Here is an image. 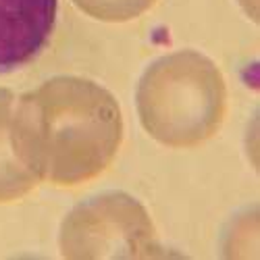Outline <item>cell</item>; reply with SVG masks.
I'll use <instances>...</instances> for the list:
<instances>
[{
    "label": "cell",
    "mask_w": 260,
    "mask_h": 260,
    "mask_svg": "<svg viewBox=\"0 0 260 260\" xmlns=\"http://www.w3.org/2000/svg\"><path fill=\"white\" fill-rule=\"evenodd\" d=\"M11 138L17 158L54 187H79L111 169L123 144V115L104 85L56 75L19 98Z\"/></svg>",
    "instance_id": "obj_1"
},
{
    "label": "cell",
    "mask_w": 260,
    "mask_h": 260,
    "mask_svg": "<svg viewBox=\"0 0 260 260\" xmlns=\"http://www.w3.org/2000/svg\"><path fill=\"white\" fill-rule=\"evenodd\" d=\"M146 134L169 148H196L216 136L227 117V85L216 64L198 50L156 58L136 90Z\"/></svg>",
    "instance_id": "obj_2"
},
{
    "label": "cell",
    "mask_w": 260,
    "mask_h": 260,
    "mask_svg": "<svg viewBox=\"0 0 260 260\" xmlns=\"http://www.w3.org/2000/svg\"><path fill=\"white\" fill-rule=\"evenodd\" d=\"M60 256L69 260L165 256L146 206L127 191H102L73 206L60 223Z\"/></svg>",
    "instance_id": "obj_3"
},
{
    "label": "cell",
    "mask_w": 260,
    "mask_h": 260,
    "mask_svg": "<svg viewBox=\"0 0 260 260\" xmlns=\"http://www.w3.org/2000/svg\"><path fill=\"white\" fill-rule=\"evenodd\" d=\"M58 0H0V75L27 67L52 40Z\"/></svg>",
    "instance_id": "obj_4"
},
{
    "label": "cell",
    "mask_w": 260,
    "mask_h": 260,
    "mask_svg": "<svg viewBox=\"0 0 260 260\" xmlns=\"http://www.w3.org/2000/svg\"><path fill=\"white\" fill-rule=\"evenodd\" d=\"M13 111L15 94L0 88V204L23 200L40 183L15 154L11 138Z\"/></svg>",
    "instance_id": "obj_5"
},
{
    "label": "cell",
    "mask_w": 260,
    "mask_h": 260,
    "mask_svg": "<svg viewBox=\"0 0 260 260\" xmlns=\"http://www.w3.org/2000/svg\"><path fill=\"white\" fill-rule=\"evenodd\" d=\"M158 0H73V5L92 19L104 23H127L146 15Z\"/></svg>",
    "instance_id": "obj_6"
}]
</instances>
